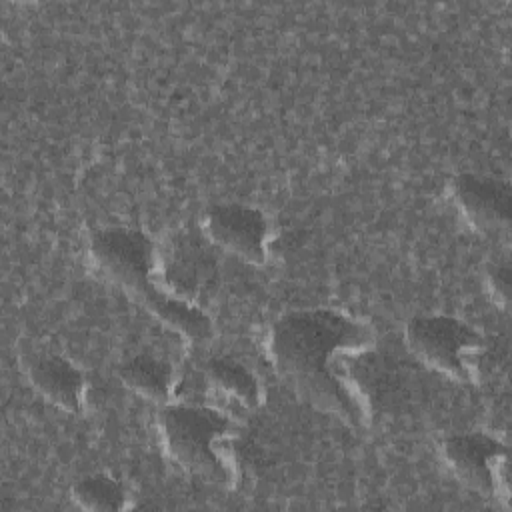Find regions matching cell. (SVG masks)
Returning a JSON list of instances; mask_svg holds the SVG:
<instances>
[{"label": "cell", "mask_w": 512, "mask_h": 512, "mask_svg": "<svg viewBox=\"0 0 512 512\" xmlns=\"http://www.w3.org/2000/svg\"><path fill=\"white\" fill-rule=\"evenodd\" d=\"M370 328L334 310L284 314L270 332V354L280 376L314 406L356 424L360 398L342 362L370 344Z\"/></svg>", "instance_id": "cell-1"}, {"label": "cell", "mask_w": 512, "mask_h": 512, "mask_svg": "<svg viewBox=\"0 0 512 512\" xmlns=\"http://www.w3.org/2000/svg\"><path fill=\"white\" fill-rule=\"evenodd\" d=\"M204 230L216 248L250 264L264 262L268 226L256 208L244 204L212 206L206 212Z\"/></svg>", "instance_id": "cell-7"}, {"label": "cell", "mask_w": 512, "mask_h": 512, "mask_svg": "<svg viewBox=\"0 0 512 512\" xmlns=\"http://www.w3.org/2000/svg\"><path fill=\"white\" fill-rule=\"evenodd\" d=\"M154 278L176 300L190 306L208 302L218 284L216 246L200 230H176L154 254Z\"/></svg>", "instance_id": "cell-4"}, {"label": "cell", "mask_w": 512, "mask_h": 512, "mask_svg": "<svg viewBox=\"0 0 512 512\" xmlns=\"http://www.w3.org/2000/svg\"><path fill=\"white\" fill-rule=\"evenodd\" d=\"M202 384L206 394L226 410L252 408L258 400L256 378L236 360L212 358L204 364Z\"/></svg>", "instance_id": "cell-10"}, {"label": "cell", "mask_w": 512, "mask_h": 512, "mask_svg": "<svg viewBox=\"0 0 512 512\" xmlns=\"http://www.w3.org/2000/svg\"><path fill=\"white\" fill-rule=\"evenodd\" d=\"M408 350L426 366L452 376L468 378L480 354L478 334L456 318L418 316L406 326Z\"/></svg>", "instance_id": "cell-5"}, {"label": "cell", "mask_w": 512, "mask_h": 512, "mask_svg": "<svg viewBox=\"0 0 512 512\" xmlns=\"http://www.w3.org/2000/svg\"><path fill=\"white\" fill-rule=\"evenodd\" d=\"M442 456L460 482L482 494H496L506 478V448L486 434L448 436Z\"/></svg>", "instance_id": "cell-6"}, {"label": "cell", "mask_w": 512, "mask_h": 512, "mask_svg": "<svg viewBox=\"0 0 512 512\" xmlns=\"http://www.w3.org/2000/svg\"><path fill=\"white\" fill-rule=\"evenodd\" d=\"M72 498L80 508L96 512L120 510L126 504L124 488L106 474H92L78 480L72 488Z\"/></svg>", "instance_id": "cell-12"}, {"label": "cell", "mask_w": 512, "mask_h": 512, "mask_svg": "<svg viewBox=\"0 0 512 512\" xmlns=\"http://www.w3.org/2000/svg\"><path fill=\"white\" fill-rule=\"evenodd\" d=\"M24 366L32 386L48 402L68 412L80 410L84 378L74 364L52 352H36Z\"/></svg>", "instance_id": "cell-9"}, {"label": "cell", "mask_w": 512, "mask_h": 512, "mask_svg": "<svg viewBox=\"0 0 512 512\" xmlns=\"http://www.w3.org/2000/svg\"><path fill=\"white\" fill-rule=\"evenodd\" d=\"M452 198L466 220L480 232L500 234L510 224V188L506 182L460 174L452 182Z\"/></svg>", "instance_id": "cell-8"}, {"label": "cell", "mask_w": 512, "mask_h": 512, "mask_svg": "<svg viewBox=\"0 0 512 512\" xmlns=\"http://www.w3.org/2000/svg\"><path fill=\"white\" fill-rule=\"evenodd\" d=\"M490 288L496 292V296L500 298L502 304L508 302V286H510V268L508 264H496L490 274Z\"/></svg>", "instance_id": "cell-13"}, {"label": "cell", "mask_w": 512, "mask_h": 512, "mask_svg": "<svg viewBox=\"0 0 512 512\" xmlns=\"http://www.w3.org/2000/svg\"><path fill=\"white\" fill-rule=\"evenodd\" d=\"M160 436L170 456L188 472L206 480L228 478V420L214 408L192 404L166 406L158 418Z\"/></svg>", "instance_id": "cell-3"}, {"label": "cell", "mask_w": 512, "mask_h": 512, "mask_svg": "<svg viewBox=\"0 0 512 512\" xmlns=\"http://www.w3.org/2000/svg\"><path fill=\"white\" fill-rule=\"evenodd\" d=\"M120 378L130 390L154 402L166 400L172 388V372L168 364L148 354L130 358L120 368Z\"/></svg>", "instance_id": "cell-11"}, {"label": "cell", "mask_w": 512, "mask_h": 512, "mask_svg": "<svg viewBox=\"0 0 512 512\" xmlns=\"http://www.w3.org/2000/svg\"><path fill=\"white\" fill-rule=\"evenodd\" d=\"M90 254L100 272L138 298L162 322L190 340L208 338V318L196 306L168 296L156 284V248L146 234L128 228L98 230L90 240Z\"/></svg>", "instance_id": "cell-2"}]
</instances>
